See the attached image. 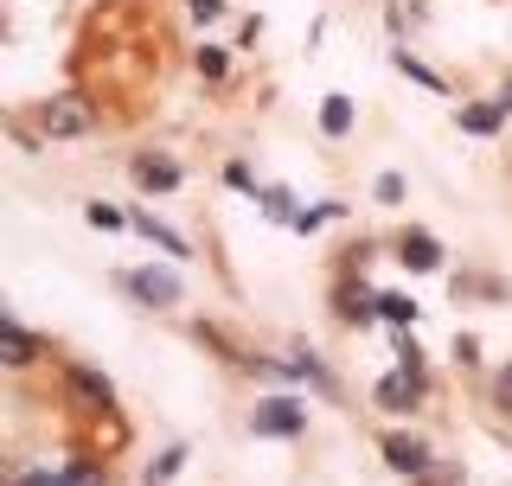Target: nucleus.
Returning a JSON list of instances; mask_svg holds the SVG:
<instances>
[{"label":"nucleus","mask_w":512,"mask_h":486,"mask_svg":"<svg viewBox=\"0 0 512 486\" xmlns=\"http://www.w3.org/2000/svg\"><path fill=\"white\" fill-rule=\"evenodd\" d=\"M96 128H103V109H96L84 90H58V96L39 103V135L45 141H90Z\"/></svg>","instance_id":"obj_1"},{"label":"nucleus","mask_w":512,"mask_h":486,"mask_svg":"<svg viewBox=\"0 0 512 486\" xmlns=\"http://www.w3.org/2000/svg\"><path fill=\"white\" fill-rule=\"evenodd\" d=\"M64 391H71L77 410H90V416H116V384H109V371H103V365H90V359H64Z\"/></svg>","instance_id":"obj_2"},{"label":"nucleus","mask_w":512,"mask_h":486,"mask_svg":"<svg viewBox=\"0 0 512 486\" xmlns=\"http://www.w3.org/2000/svg\"><path fill=\"white\" fill-rule=\"evenodd\" d=\"M250 435H269V442H295V435H308V403H301V397H256Z\"/></svg>","instance_id":"obj_3"},{"label":"nucleus","mask_w":512,"mask_h":486,"mask_svg":"<svg viewBox=\"0 0 512 486\" xmlns=\"http://www.w3.org/2000/svg\"><path fill=\"white\" fill-rule=\"evenodd\" d=\"M116 288H122L128 301H141L148 314H154V307H180V301H186V282H180L173 269H122Z\"/></svg>","instance_id":"obj_4"},{"label":"nucleus","mask_w":512,"mask_h":486,"mask_svg":"<svg viewBox=\"0 0 512 486\" xmlns=\"http://www.w3.org/2000/svg\"><path fill=\"white\" fill-rule=\"evenodd\" d=\"M423 397H429V378H423V371H410V365L384 371V378L372 384V403H378L384 416H416V410H423Z\"/></svg>","instance_id":"obj_5"},{"label":"nucleus","mask_w":512,"mask_h":486,"mask_svg":"<svg viewBox=\"0 0 512 486\" xmlns=\"http://www.w3.org/2000/svg\"><path fill=\"white\" fill-rule=\"evenodd\" d=\"M378 455H384L391 474H404V480H416V474H429V467H436V448H429L416 429H384L378 435Z\"/></svg>","instance_id":"obj_6"},{"label":"nucleus","mask_w":512,"mask_h":486,"mask_svg":"<svg viewBox=\"0 0 512 486\" xmlns=\"http://www.w3.org/2000/svg\"><path fill=\"white\" fill-rule=\"evenodd\" d=\"M333 320H340V327H372L378 320V295L359 275H340V282H333Z\"/></svg>","instance_id":"obj_7"},{"label":"nucleus","mask_w":512,"mask_h":486,"mask_svg":"<svg viewBox=\"0 0 512 486\" xmlns=\"http://www.w3.org/2000/svg\"><path fill=\"white\" fill-rule=\"evenodd\" d=\"M288 378H295V384H308V391H314V397H327V403L340 397V378L327 371V359H320L308 339H295V346H288Z\"/></svg>","instance_id":"obj_8"},{"label":"nucleus","mask_w":512,"mask_h":486,"mask_svg":"<svg viewBox=\"0 0 512 486\" xmlns=\"http://www.w3.org/2000/svg\"><path fill=\"white\" fill-rule=\"evenodd\" d=\"M391 250H397V263H404L410 275H436V269L448 263V256H442V243L429 237L423 224H410V231H397V237H391Z\"/></svg>","instance_id":"obj_9"},{"label":"nucleus","mask_w":512,"mask_h":486,"mask_svg":"<svg viewBox=\"0 0 512 486\" xmlns=\"http://www.w3.org/2000/svg\"><path fill=\"white\" fill-rule=\"evenodd\" d=\"M128 180H135L141 192H180L186 167L173 154H135V160H128Z\"/></svg>","instance_id":"obj_10"},{"label":"nucleus","mask_w":512,"mask_h":486,"mask_svg":"<svg viewBox=\"0 0 512 486\" xmlns=\"http://www.w3.org/2000/svg\"><path fill=\"white\" fill-rule=\"evenodd\" d=\"M0 339H7V371H32V365H39L45 339L26 333V320L13 314V307H0Z\"/></svg>","instance_id":"obj_11"},{"label":"nucleus","mask_w":512,"mask_h":486,"mask_svg":"<svg viewBox=\"0 0 512 486\" xmlns=\"http://www.w3.org/2000/svg\"><path fill=\"white\" fill-rule=\"evenodd\" d=\"M455 122H461V135L493 141V135L506 128V109H500V96H487V103H461V109H455Z\"/></svg>","instance_id":"obj_12"},{"label":"nucleus","mask_w":512,"mask_h":486,"mask_svg":"<svg viewBox=\"0 0 512 486\" xmlns=\"http://www.w3.org/2000/svg\"><path fill=\"white\" fill-rule=\"evenodd\" d=\"M128 231H135V237H148V243H154V250H167V256H180V263H186V256H192V243H186L180 231H167V224H160L154 212H128Z\"/></svg>","instance_id":"obj_13"},{"label":"nucleus","mask_w":512,"mask_h":486,"mask_svg":"<svg viewBox=\"0 0 512 486\" xmlns=\"http://www.w3.org/2000/svg\"><path fill=\"white\" fill-rule=\"evenodd\" d=\"M352 116H359V103H352L346 90H333V96H320V135H333V141H346L352 135Z\"/></svg>","instance_id":"obj_14"},{"label":"nucleus","mask_w":512,"mask_h":486,"mask_svg":"<svg viewBox=\"0 0 512 486\" xmlns=\"http://www.w3.org/2000/svg\"><path fill=\"white\" fill-rule=\"evenodd\" d=\"M391 64H397V71H404V77H410V84H423V90H436V96L448 90V77H442V71H429V64H423V58H416V52H410V45H397V52H391Z\"/></svg>","instance_id":"obj_15"},{"label":"nucleus","mask_w":512,"mask_h":486,"mask_svg":"<svg viewBox=\"0 0 512 486\" xmlns=\"http://www.w3.org/2000/svg\"><path fill=\"white\" fill-rule=\"evenodd\" d=\"M186 467V442H173V448H160L154 467H141V486H173V474Z\"/></svg>","instance_id":"obj_16"},{"label":"nucleus","mask_w":512,"mask_h":486,"mask_svg":"<svg viewBox=\"0 0 512 486\" xmlns=\"http://www.w3.org/2000/svg\"><path fill=\"white\" fill-rule=\"evenodd\" d=\"M64 486H109V461H96V455L64 461Z\"/></svg>","instance_id":"obj_17"},{"label":"nucleus","mask_w":512,"mask_h":486,"mask_svg":"<svg viewBox=\"0 0 512 486\" xmlns=\"http://www.w3.org/2000/svg\"><path fill=\"white\" fill-rule=\"evenodd\" d=\"M256 205H263V218H276V224H288V218L301 212V205H295V192H288V186H256Z\"/></svg>","instance_id":"obj_18"},{"label":"nucleus","mask_w":512,"mask_h":486,"mask_svg":"<svg viewBox=\"0 0 512 486\" xmlns=\"http://www.w3.org/2000/svg\"><path fill=\"white\" fill-rule=\"evenodd\" d=\"M346 212V205L340 199H327V205H301V212L295 218H288V231H301V237H314L320 231V224H327V218H340Z\"/></svg>","instance_id":"obj_19"},{"label":"nucleus","mask_w":512,"mask_h":486,"mask_svg":"<svg viewBox=\"0 0 512 486\" xmlns=\"http://www.w3.org/2000/svg\"><path fill=\"white\" fill-rule=\"evenodd\" d=\"M192 64H199L205 84H224V77H231V52H224V45H199V52H192Z\"/></svg>","instance_id":"obj_20"},{"label":"nucleus","mask_w":512,"mask_h":486,"mask_svg":"<svg viewBox=\"0 0 512 486\" xmlns=\"http://www.w3.org/2000/svg\"><path fill=\"white\" fill-rule=\"evenodd\" d=\"M378 320H384V327H410V320H416V301L410 295H378Z\"/></svg>","instance_id":"obj_21"},{"label":"nucleus","mask_w":512,"mask_h":486,"mask_svg":"<svg viewBox=\"0 0 512 486\" xmlns=\"http://www.w3.org/2000/svg\"><path fill=\"white\" fill-rule=\"evenodd\" d=\"M487 403H493V416H512V359L487 378Z\"/></svg>","instance_id":"obj_22"},{"label":"nucleus","mask_w":512,"mask_h":486,"mask_svg":"<svg viewBox=\"0 0 512 486\" xmlns=\"http://www.w3.org/2000/svg\"><path fill=\"white\" fill-rule=\"evenodd\" d=\"M84 218L96 224V231H128V212H122V205H109V199H90Z\"/></svg>","instance_id":"obj_23"},{"label":"nucleus","mask_w":512,"mask_h":486,"mask_svg":"<svg viewBox=\"0 0 512 486\" xmlns=\"http://www.w3.org/2000/svg\"><path fill=\"white\" fill-rule=\"evenodd\" d=\"M7 486H64V467H13Z\"/></svg>","instance_id":"obj_24"},{"label":"nucleus","mask_w":512,"mask_h":486,"mask_svg":"<svg viewBox=\"0 0 512 486\" xmlns=\"http://www.w3.org/2000/svg\"><path fill=\"white\" fill-rule=\"evenodd\" d=\"M416 20H423V13H416L410 0H391V7H384V26H391L397 39H410V32H416Z\"/></svg>","instance_id":"obj_25"},{"label":"nucleus","mask_w":512,"mask_h":486,"mask_svg":"<svg viewBox=\"0 0 512 486\" xmlns=\"http://www.w3.org/2000/svg\"><path fill=\"white\" fill-rule=\"evenodd\" d=\"M372 199H378V205H404V199H410L404 173H378V180H372Z\"/></svg>","instance_id":"obj_26"},{"label":"nucleus","mask_w":512,"mask_h":486,"mask_svg":"<svg viewBox=\"0 0 512 486\" xmlns=\"http://www.w3.org/2000/svg\"><path fill=\"white\" fill-rule=\"evenodd\" d=\"M224 186H231V192H244V199H256V186H263V180H256L244 160H224Z\"/></svg>","instance_id":"obj_27"},{"label":"nucleus","mask_w":512,"mask_h":486,"mask_svg":"<svg viewBox=\"0 0 512 486\" xmlns=\"http://www.w3.org/2000/svg\"><path fill=\"white\" fill-rule=\"evenodd\" d=\"M391 346H397V365L423 371V346H416V333H410V327H397V333H391Z\"/></svg>","instance_id":"obj_28"},{"label":"nucleus","mask_w":512,"mask_h":486,"mask_svg":"<svg viewBox=\"0 0 512 486\" xmlns=\"http://www.w3.org/2000/svg\"><path fill=\"white\" fill-rule=\"evenodd\" d=\"M410 486H461V467H448V461H436L429 474H416Z\"/></svg>","instance_id":"obj_29"},{"label":"nucleus","mask_w":512,"mask_h":486,"mask_svg":"<svg viewBox=\"0 0 512 486\" xmlns=\"http://www.w3.org/2000/svg\"><path fill=\"white\" fill-rule=\"evenodd\" d=\"M474 359H480V339H474V333H455V365H461V371H480Z\"/></svg>","instance_id":"obj_30"},{"label":"nucleus","mask_w":512,"mask_h":486,"mask_svg":"<svg viewBox=\"0 0 512 486\" xmlns=\"http://www.w3.org/2000/svg\"><path fill=\"white\" fill-rule=\"evenodd\" d=\"M186 13H192L199 26H212V20H224L231 7H224V0H186Z\"/></svg>","instance_id":"obj_31"},{"label":"nucleus","mask_w":512,"mask_h":486,"mask_svg":"<svg viewBox=\"0 0 512 486\" xmlns=\"http://www.w3.org/2000/svg\"><path fill=\"white\" fill-rule=\"evenodd\" d=\"M500 109L512 116V71H506V84H500Z\"/></svg>","instance_id":"obj_32"}]
</instances>
